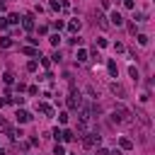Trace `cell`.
<instances>
[{
  "label": "cell",
  "instance_id": "cell-1",
  "mask_svg": "<svg viewBox=\"0 0 155 155\" xmlns=\"http://www.w3.org/2000/svg\"><path fill=\"white\" fill-rule=\"evenodd\" d=\"M111 121L114 124H119V126H131L133 124V111L128 109V107H114V111H111Z\"/></svg>",
  "mask_w": 155,
  "mask_h": 155
},
{
  "label": "cell",
  "instance_id": "cell-2",
  "mask_svg": "<svg viewBox=\"0 0 155 155\" xmlns=\"http://www.w3.org/2000/svg\"><path fill=\"white\" fill-rule=\"evenodd\" d=\"M80 141H83V145H85V148H94V145H100L102 136L97 133V131H85V133L80 136Z\"/></svg>",
  "mask_w": 155,
  "mask_h": 155
},
{
  "label": "cell",
  "instance_id": "cell-3",
  "mask_svg": "<svg viewBox=\"0 0 155 155\" xmlns=\"http://www.w3.org/2000/svg\"><path fill=\"white\" fill-rule=\"evenodd\" d=\"M68 107H70L73 111H78V109L83 107V97H80V92H78L75 87H73V90H70V94H68Z\"/></svg>",
  "mask_w": 155,
  "mask_h": 155
},
{
  "label": "cell",
  "instance_id": "cell-4",
  "mask_svg": "<svg viewBox=\"0 0 155 155\" xmlns=\"http://www.w3.org/2000/svg\"><path fill=\"white\" fill-rule=\"evenodd\" d=\"M92 22H94L97 27H100V29H107V27H109V22H107V17H104V15L100 12V10H94V12H92Z\"/></svg>",
  "mask_w": 155,
  "mask_h": 155
},
{
  "label": "cell",
  "instance_id": "cell-5",
  "mask_svg": "<svg viewBox=\"0 0 155 155\" xmlns=\"http://www.w3.org/2000/svg\"><path fill=\"white\" fill-rule=\"evenodd\" d=\"M15 116H17V121H19V124L32 121V114H29V111H24V109H17V114H15Z\"/></svg>",
  "mask_w": 155,
  "mask_h": 155
},
{
  "label": "cell",
  "instance_id": "cell-6",
  "mask_svg": "<svg viewBox=\"0 0 155 155\" xmlns=\"http://www.w3.org/2000/svg\"><path fill=\"white\" fill-rule=\"evenodd\" d=\"M22 27H24L27 32L34 29V15H24V17H22Z\"/></svg>",
  "mask_w": 155,
  "mask_h": 155
},
{
  "label": "cell",
  "instance_id": "cell-7",
  "mask_svg": "<svg viewBox=\"0 0 155 155\" xmlns=\"http://www.w3.org/2000/svg\"><path fill=\"white\" fill-rule=\"evenodd\" d=\"M109 90H111L114 94H119V97H126V90H124L119 83H111V85H109Z\"/></svg>",
  "mask_w": 155,
  "mask_h": 155
},
{
  "label": "cell",
  "instance_id": "cell-8",
  "mask_svg": "<svg viewBox=\"0 0 155 155\" xmlns=\"http://www.w3.org/2000/svg\"><path fill=\"white\" fill-rule=\"evenodd\" d=\"M109 19H111L109 24H114V27H121V24H124V17H121L119 12H111V17H109Z\"/></svg>",
  "mask_w": 155,
  "mask_h": 155
},
{
  "label": "cell",
  "instance_id": "cell-9",
  "mask_svg": "<svg viewBox=\"0 0 155 155\" xmlns=\"http://www.w3.org/2000/svg\"><path fill=\"white\" fill-rule=\"evenodd\" d=\"M80 19H70V22H68V29H70V34H78V32H80Z\"/></svg>",
  "mask_w": 155,
  "mask_h": 155
},
{
  "label": "cell",
  "instance_id": "cell-10",
  "mask_svg": "<svg viewBox=\"0 0 155 155\" xmlns=\"http://www.w3.org/2000/svg\"><path fill=\"white\" fill-rule=\"evenodd\" d=\"M36 109L41 111V114H46V116H53V109H51L49 104H36Z\"/></svg>",
  "mask_w": 155,
  "mask_h": 155
},
{
  "label": "cell",
  "instance_id": "cell-11",
  "mask_svg": "<svg viewBox=\"0 0 155 155\" xmlns=\"http://www.w3.org/2000/svg\"><path fill=\"white\" fill-rule=\"evenodd\" d=\"M61 138H63L66 143H70V141H75V136H73V131H68V128H66V131H61Z\"/></svg>",
  "mask_w": 155,
  "mask_h": 155
},
{
  "label": "cell",
  "instance_id": "cell-12",
  "mask_svg": "<svg viewBox=\"0 0 155 155\" xmlns=\"http://www.w3.org/2000/svg\"><path fill=\"white\" fill-rule=\"evenodd\" d=\"M107 68H109V75H111V78L119 75V68H116V63H114V61H109V63H107Z\"/></svg>",
  "mask_w": 155,
  "mask_h": 155
},
{
  "label": "cell",
  "instance_id": "cell-13",
  "mask_svg": "<svg viewBox=\"0 0 155 155\" xmlns=\"http://www.w3.org/2000/svg\"><path fill=\"white\" fill-rule=\"evenodd\" d=\"M119 143H121V148H124V150H131V148H133V141H131V138H126V136H124Z\"/></svg>",
  "mask_w": 155,
  "mask_h": 155
},
{
  "label": "cell",
  "instance_id": "cell-14",
  "mask_svg": "<svg viewBox=\"0 0 155 155\" xmlns=\"http://www.w3.org/2000/svg\"><path fill=\"white\" fill-rule=\"evenodd\" d=\"M0 46H3V49H10V46H12V39H10V36H3V39H0Z\"/></svg>",
  "mask_w": 155,
  "mask_h": 155
},
{
  "label": "cell",
  "instance_id": "cell-15",
  "mask_svg": "<svg viewBox=\"0 0 155 155\" xmlns=\"http://www.w3.org/2000/svg\"><path fill=\"white\" fill-rule=\"evenodd\" d=\"M53 155H66V148H63L61 143H56V145H53Z\"/></svg>",
  "mask_w": 155,
  "mask_h": 155
},
{
  "label": "cell",
  "instance_id": "cell-16",
  "mask_svg": "<svg viewBox=\"0 0 155 155\" xmlns=\"http://www.w3.org/2000/svg\"><path fill=\"white\" fill-rule=\"evenodd\" d=\"M78 61H80V63H85V61H87V51H85V49L78 51Z\"/></svg>",
  "mask_w": 155,
  "mask_h": 155
},
{
  "label": "cell",
  "instance_id": "cell-17",
  "mask_svg": "<svg viewBox=\"0 0 155 155\" xmlns=\"http://www.w3.org/2000/svg\"><path fill=\"white\" fill-rule=\"evenodd\" d=\"M128 75L133 78V80H138V68H136V66H131V68H128Z\"/></svg>",
  "mask_w": 155,
  "mask_h": 155
},
{
  "label": "cell",
  "instance_id": "cell-18",
  "mask_svg": "<svg viewBox=\"0 0 155 155\" xmlns=\"http://www.w3.org/2000/svg\"><path fill=\"white\" fill-rule=\"evenodd\" d=\"M7 22H10V24H19V15H15V12H12V15L7 17Z\"/></svg>",
  "mask_w": 155,
  "mask_h": 155
},
{
  "label": "cell",
  "instance_id": "cell-19",
  "mask_svg": "<svg viewBox=\"0 0 155 155\" xmlns=\"http://www.w3.org/2000/svg\"><path fill=\"white\" fill-rule=\"evenodd\" d=\"M22 53H27V56H36V49H32V46H24V49H22Z\"/></svg>",
  "mask_w": 155,
  "mask_h": 155
},
{
  "label": "cell",
  "instance_id": "cell-20",
  "mask_svg": "<svg viewBox=\"0 0 155 155\" xmlns=\"http://www.w3.org/2000/svg\"><path fill=\"white\" fill-rule=\"evenodd\" d=\"M36 68H39V63H36V61H29V63H27V70H29V73H34Z\"/></svg>",
  "mask_w": 155,
  "mask_h": 155
},
{
  "label": "cell",
  "instance_id": "cell-21",
  "mask_svg": "<svg viewBox=\"0 0 155 155\" xmlns=\"http://www.w3.org/2000/svg\"><path fill=\"white\" fill-rule=\"evenodd\" d=\"M138 44H141V46H148V36H145V34H138Z\"/></svg>",
  "mask_w": 155,
  "mask_h": 155
},
{
  "label": "cell",
  "instance_id": "cell-22",
  "mask_svg": "<svg viewBox=\"0 0 155 155\" xmlns=\"http://www.w3.org/2000/svg\"><path fill=\"white\" fill-rule=\"evenodd\" d=\"M49 41H51V44H53V46H58V44H61V36H58V34H53V36H51V39H49Z\"/></svg>",
  "mask_w": 155,
  "mask_h": 155
},
{
  "label": "cell",
  "instance_id": "cell-23",
  "mask_svg": "<svg viewBox=\"0 0 155 155\" xmlns=\"http://www.w3.org/2000/svg\"><path fill=\"white\" fill-rule=\"evenodd\" d=\"M3 80H5V83H7V85H10V83H12V80H15V75H12V73H5V75H3Z\"/></svg>",
  "mask_w": 155,
  "mask_h": 155
},
{
  "label": "cell",
  "instance_id": "cell-24",
  "mask_svg": "<svg viewBox=\"0 0 155 155\" xmlns=\"http://www.w3.org/2000/svg\"><path fill=\"white\" fill-rule=\"evenodd\" d=\"M145 19H148V17H145L143 12H138V15H136V22H145Z\"/></svg>",
  "mask_w": 155,
  "mask_h": 155
},
{
  "label": "cell",
  "instance_id": "cell-25",
  "mask_svg": "<svg viewBox=\"0 0 155 155\" xmlns=\"http://www.w3.org/2000/svg\"><path fill=\"white\" fill-rule=\"evenodd\" d=\"M124 5H126L128 10H133V7H136V3H133V0H124Z\"/></svg>",
  "mask_w": 155,
  "mask_h": 155
},
{
  "label": "cell",
  "instance_id": "cell-26",
  "mask_svg": "<svg viewBox=\"0 0 155 155\" xmlns=\"http://www.w3.org/2000/svg\"><path fill=\"white\" fill-rule=\"evenodd\" d=\"M97 155H109V150H107V148H100V145H97Z\"/></svg>",
  "mask_w": 155,
  "mask_h": 155
},
{
  "label": "cell",
  "instance_id": "cell-27",
  "mask_svg": "<svg viewBox=\"0 0 155 155\" xmlns=\"http://www.w3.org/2000/svg\"><path fill=\"white\" fill-rule=\"evenodd\" d=\"M0 131H7V121L5 119H0Z\"/></svg>",
  "mask_w": 155,
  "mask_h": 155
},
{
  "label": "cell",
  "instance_id": "cell-28",
  "mask_svg": "<svg viewBox=\"0 0 155 155\" xmlns=\"http://www.w3.org/2000/svg\"><path fill=\"white\" fill-rule=\"evenodd\" d=\"M109 155H124V153H121V150H111Z\"/></svg>",
  "mask_w": 155,
  "mask_h": 155
},
{
  "label": "cell",
  "instance_id": "cell-29",
  "mask_svg": "<svg viewBox=\"0 0 155 155\" xmlns=\"http://www.w3.org/2000/svg\"><path fill=\"white\" fill-rule=\"evenodd\" d=\"M0 155H7V150H3V148H0Z\"/></svg>",
  "mask_w": 155,
  "mask_h": 155
},
{
  "label": "cell",
  "instance_id": "cell-30",
  "mask_svg": "<svg viewBox=\"0 0 155 155\" xmlns=\"http://www.w3.org/2000/svg\"><path fill=\"white\" fill-rule=\"evenodd\" d=\"M0 10H3V5H0Z\"/></svg>",
  "mask_w": 155,
  "mask_h": 155
}]
</instances>
